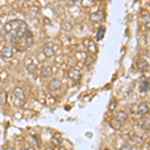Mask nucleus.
<instances>
[{
  "label": "nucleus",
  "instance_id": "21",
  "mask_svg": "<svg viewBox=\"0 0 150 150\" xmlns=\"http://www.w3.org/2000/svg\"><path fill=\"white\" fill-rule=\"evenodd\" d=\"M93 58L92 57H87V60H86V62H85V65L86 66H89V62H90V65L93 63Z\"/></svg>",
  "mask_w": 150,
  "mask_h": 150
},
{
  "label": "nucleus",
  "instance_id": "16",
  "mask_svg": "<svg viewBox=\"0 0 150 150\" xmlns=\"http://www.w3.org/2000/svg\"><path fill=\"white\" fill-rule=\"evenodd\" d=\"M110 125H111V127H112V128H114V129L118 130V129H120V127H121L122 123L119 122L118 120H116V119H113L112 121L110 122Z\"/></svg>",
  "mask_w": 150,
  "mask_h": 150
},
{
  "label": "nucleus",
  "instance_id": "4",
  "mask_svg": "<svg viewBox=\"0 0 150 150\" xmlns=\"http://www.w3.org/2000/svg\"><path fill=\"white\" fill-rule=\"evenodd\" d=\"M149 112V107H148V104L146 102H141L138 104L136 108V114L138 116H146L147 113Z\"/></svg>",
  "mask_w": 150,
  "mask_h": 150
},
{
  "label": "nucleus",
  "instance_id": "1",
  "mask_svg": "<svg viewBox=\"0 0 150 150\" xmlns=\"http://www.w3.org/2000/svg\"><path fill=\"white\" fill-rule=\"evenodd\" d=\"M11 47L19 51H25L33 44V35L25 21L13 19L4 24L2 28Z\"/></svg>",
  "mask_w": 150,
  "mask_h": 150
},
{
  "label": "nucleus",
  "instance_id": "17",
  "mask_svg": "<svg viewBox=\"0 0 150 150\" xmlns=\"http://www.w3.org/2000/svg\"><path fill=\"white\" fill-rule=\"evenodd\" d=\"M27 71H28V73L29 74H34L35 72H36V69H37V66H36L35 64H33V63H31V64H29L28 66H27Z\"/></svg>",
  "mask_w": 150,
  "mask_h": 150
},
{
  "label": "nucleus",
  "instance_id": "18",
  "mask_svg": "<svg viewBox=\"0 0 150 150\" xmlns=\"http://www.w3.org/2000/svg\"><path fill=\"white\" fill-rule=\"evenodd\" d=\"M62 28L64 29V30H71L72 29V25H71V23L68 22V21H63L62 22Z\"/></svg>",
  "mask_w": 150,
  "mask_h": 150
},
{
  "label": "nucleus",
  "instance_id": "11",
  "mask_svg": "<svg viewBox=\"0 0 150 150\" xmlns=\"http://www.w3.org/2000/svg\"><path fill=\"white\" fill-rule=\"evenodd\" d=\"M41 75H42L43 77H50L52 75V68L51 66H49V65H46V66H44L41 70Z\"/></svg>",
  "mask_w": 150,
  "mask_h": 150
},
{
  "label": "nucleus",
  "instance_id": "10",
  "mask_svg": "<svg viewBox=\"0 0 150 150\" xmlns=\"http://www.w3.org/2000/svg\"><path fill=\"white\" fill-rule=\"evenodd\" d=\"M68 76L74 81H79L81 79V73L76 69H71V70H70L69 73H68Z\"/></svg>",
  "mask_w": 150,
  "mask_h": 150
},
{
  "label": "nucleus",
  "instance_id": "24",
  "mask_svg": "<svg viewBox=\"0 0 150 150\" xmlns=\"http://www.w3.org/2000/svg\"><path fill=\"white\" fill-rule=\"evenodd\" d=\"M107 150H108V149H107Z\"/></svg>",
  "mask_w": 150,
  "mask_h": 150
},
{
  "label": "nucleus",
  "instance_id": "5",
  "mask_svg": "<svg viewBox=\"0 0 150 150\" xmlns=\"http://www.w3.org/2000/svg\"><path fill=\"white\" fill-rule=\"evenodd\" d=\"M149 86H150V82H149V78H146V77H142L140 79L139 82V92L141 93H145L149 90Z\"/></svg>",
  "mask_w": 150,
  "mask_h": 150
},
{
  "label": "nucleus",
  "instance_id": "2",
  "mask_svg": "<svg viewBox=\"0 0 150 150\" xmlns=\"http://www.w3.org/2000/svg\"><path fill=\"white\" fill-rule=\"evenodd\" d=\"M13 96H14V100H15V104L17 106H21L24 103L25 95H24V91L21 87H16V88L14 89Z\"/></svg>",
  "mask_w": 150,
  "mask_h": 150
},
{
  "label": "nucleus",
  "instance_id": "19",
  "mask_svg": "<svg viewBox=\"0 0 150 150\" xmlns=\"http://www.w3.org/2000/svg\"><path fill=\"white\" fill-rule=\"evenodd\" d=\"M120 150H133V145H131V144H124L123 146H121Z\"/></svg>",
  "mask_w": 150,
  "mask_h": 150
},
{
  "label": "nucleus",
  "instance_id": "6",
  "mask_svg": "<svg viewBox=\"0 0 150 150\" xmlns=\"http://www.w3.org/2000/svg\"><path fill=\"white\" fill-rule=\"evenodd\" d=\"M1 55H2V57H3V59L10 60L11 58L13 57V51H12V47L9 46V45H5V46L2 48Z\"/></svg>",
  "mask_w": 150,
  "mask_h": 150
},
{
  "label": "nucleus",
  "instance_id": "20",
  "mask_svg": "<svg viewBox=\"0 0 150 150\" xmlns=\"http://www.w3.org/2000/svg\"><path fill=\"white\" fill-rule=\"evenodd\" d=\"M115 107H116V101L112 99V100H111V102H110V104H109V107H108V108H109L110 111H112V110H114Z\"/></svg>",
  "mask_w": 150,
  "mask_h": 150
},
{
  "label": "nucleus",
  "instance_id": "3",
  "mask_svg": "<svg viewBox=\"0 0 150 150\" xmlns=\"http://www.w3.org/2000/svg\"><path fill=\"white\" fill-rule=\"evenodd\" d=\"M43 53L44 55L48 58L52 57L55 54V50H54V43L53 42H47L44 44L43 46Z\"/></svg>",
  "mask_w": 150,
  "mask_h": 150
},
{
  "label": "nucleus",
  "instance_id": "13",
  "mask_svg": "<svg viewBox=\"0 0 150 150\" xmlns=\"http://www.w3.org/2000/svg\"><path fill=\"white\" fill-rule=\"evenodd\" d=\"M137 66H138V68L140 70H142V71H145V70H148L149 63L145 59H140L139 61H138V63H137Z\"/></svg>",
  "mask_w": 150,
  "mask_h": 150
},
{
  "label": "nucleus",
  "instance_id": "8",
  "mask_svg": "<svg viewBox=\"0 0 150 150\" xmlns=\"http://www.w3.org/2000/svg\"><path fill=\"white\" fill-rule=\"evenodd\" d=\"M149 116H142L141 118H139L138 120V125L142 129L148 130L149 129Z\"/></svg>",
  "mask_w": 150,
  "mask_h": 150
},
{
  "label": "nucleus",
  "instance_id": "9",
  "mask_svg": "<svg viewBox=\"0 0 150 150\" xmlns=\"http://www.w3.org/2000/svg\"><path fill=\"white\" fill-rule=\"evenodd\" d=\"M61 86H62L61 81H60L59 79H56V78L52 79V80L50 81V83H49V87H50V89H51L52 91L59 90V89L61 88Z\"/></svg>",
  "mask_w": 150,
  "mask_h": 150
},
{
  "label": "nucleus",
  "instance_id": "14",
  "mask_svg": "<svg viewBox=\"0 0 150 150\" xmlns=\"http://www.w3.org/2000/svg\"><path fill=\"white\" fill-rule=\"evenodd\" d=\"M105 32H106V29H105V27H104V26H100V27L98 28L97 36H96V39H97V41H100V40L103 39Z\"/></svg>",
  "mask_w": 150,
  "mask_h": 150
},
{
  "label": "nucleus",
  "instance_id": "22",
  "mask_svg": "<svg viewBox=\"0 0 150 150\" xmlns=\"http://www.w3.org/2000/svg\"><path fill=\"white\" fill-rule=\"evenodd\" d=\"M44 23H45V25H51V21L46 17L44 18Z\"/></svg>",
  "mask_w": 150,
  "mask_h": 150
},
{
  "label": "nucleus",
  "instance_id": "7",
  "mask_svg": "<svg viewBox=\"0 0 150 150\" xmlns=\"http://www.w3.org/2000/svg\"><path fill=\"white\" fill-rule=\"evenodd\" d=\"M104 17H105V14H104V12L102 10H99L97 12H95V13H92L90 15V20L93 21V22H100V21H102Z\"/></svg>",
  "mask_w": 150,
  "mask_h": 150
},
{
  "label": "nucleus",
  "instance_id": "15",
  "mask_svg": "<svg viewBox=\"0 0 150 150\" xmlns=\"http://www.w3.org/2000/svg\"><path fill=\"white\" fill-rule=\"evenodd\" d=\"M7 102V93L5 91H1L0 92V104L4 105Z\"/></svg>",
  "mask_w": 150,
  "mask_h": 150
},
{
  "label": "nucleus",
  "instance_id": "12",
  "mask_svg": "<svg viewBox=\"0 0 150 150\" xmlns=\"http://www.w3.org/2000/svg\"><path fill=\"white\" fill-rule=\"evenodd\" d=\"M128 118V115H127V113H125L124 111H118L117 113H116V117H115V119L116 120H118L119 122H124L125 120H126Z\"/></svg>",
  "mask_w": 150,
  "mask_h": 150
},
{
  "label": "nucleus",
  "instance_id": "23",
  "mask_svg": "<svg viewBox=\"0 0 150 150\" xmlns=\"http://www.w3.org/2000/svg\"><path fill=\"white\" fill-rule=\"evenodd\" d=\"M5 150H13V148H11V147H6Z\"/></svg>",
  "mask_w": 150,
  "mask_h": 150
}]
</instances>
